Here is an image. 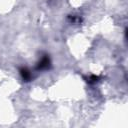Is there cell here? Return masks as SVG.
<instances>
[{
	"mask_svg": "<svg viewBox=\"0 0 128 128\" xmlns=\"http://www.w3.org/2000/svg\"><path fill=\"white\" fill-rule=\"evenodd\" d=\"M50 65V60H49V57L48 56H45L43 57L40 62L38 63V66H37V69L38 70H43V69H47Z\"/></svg>",
	"mask_w": 128,
	"mask_h": 128,
	"instance_id": "6da1fadb",
	"label": "cell"
},
{
	"mask_svg": "<svg viewBox=\"0 0 128 128\" xmlns=\"http://www.w3.org/2000/svg\"><path fill=\"white\" fill-rule=\"evenodd\" d=\"M20 74H21L22 78H23L25 81H28V80H30V78H31V73H30L26 68H22V69L20 70Z\"/></svg>",
	"mask_w": 128,
	"mask_h": 128,
	"instance_id": "7a4b0ae2",
	"label": "cell"
}]
</instances>
